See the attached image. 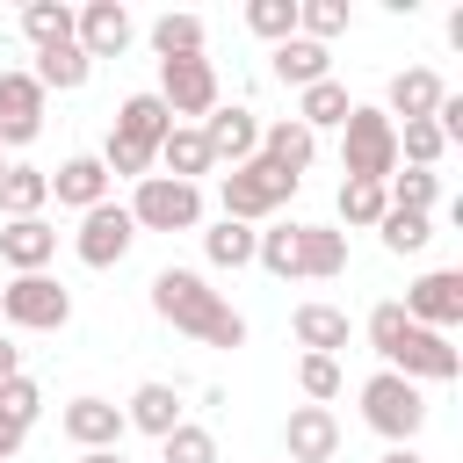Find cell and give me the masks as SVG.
I'll use <instances>...</instances> for the list:
<instances>
[{"label": "cell", "mask_w": 463, "mask_h": 463, "mask_svg": "<svg viewBox=\"0 0 463 463\" xmlns=\"http://www.w3.org/2000/svg\"><path fill=\"white\" fill-rule=\"evenodd\" d=\"M152 311L174 326V333H188V340H203V347H246V318L224 304V289H210V275H195V268H159L152 275Z\"/></svg>", "instance_id": "cell-1"}, {"label": "cell", "mask_w": 463, "mask_h": 463, "mask_svg": "<svg viewBox=\"0 0 463 463\" xmlns=\"http://www.w3.org/2000/svg\"><path fill=\"white\" fill-rule=\"evenodd\" d=\"M369 347L383 354V369H398L405 383H456L463 376V347L449 340V333H427V326H412L405 311H398V297L391 304H376L369 311Z\"/></svg>", "instance_id": "cell-2"}, {"label": "cell", "mask_w": 463, "mask_h": 463, "mask_svg": "<svg viewBox=\"0 0 463 463\" xmlns=\"http://www.w3.org/2000/svg\"><path fill=\"white\" fill-rule=\"evenodd\" d=\"M174 130V116H166V101L152 94V87H137V94H123L116 101V123H109V137H101V166H109V181H145L152 174V159H159V137Z\"/></svg>", "instance_id": "cell-3"}, {"label": "cell", "mask_w": 463, "mask_h": 463, "mask_svg": "<svg viewBox=\"0 0 463 463\" xmlns=\"http://www.w3.org/2000/svg\"><path fill=\"white\" fill-rule=\"evenodd\" d=\"M340 174L347 181H391L398 174V123L376 101H354L340 123Z\"/></svg>", "instance_id": "cell-4"}, {"label": "cell", "mask_w": 463, "mask_h": 463, "mask_svg": "<svg viewBox=\"0 0 463 463\" xmlns=\"http://www.w3.org/2000/svg\"><path fill=\"white\" fill-rule=\"evenodd\" d=\"M362 420H369V434H383L391 449H412L420 427H427V391L405 383L398 369H376V376L362 383Z\"/></svg>", "instance_id": "cell-5"}, {"label": "cell", "mask_w": 463, "mask_h": 463, "mask_svg": "<svg viewBox=\"0 0 463 463\" xmlns=\"http://www.w3.org/2000/svg\"><path fill=\"white\" fill-rule=\"evenodd\" d=\"M297 188H304V181H289L282 166H268V159L253 152L246 166H232V174L217 181V203H224V217H232V224H253V232H260V224H268Z\"/></svg>", "instance_id": "cell-6"}, {"label": "cell", "mask_w": 463, "mask_h": 463, "mask_svg": "<svg viewBox=\"0 0 463 463\" xmlns=\"http://www.w3.org/2000/svg\"><path fill=\"white\" fill-rule=\"evenodd\" d=\"M130 224L137 232H203V188L195 181H166V174H145L130 188Z\"/></svg>", "instance_id": "cell-7"}, {"label": "cell", "mask_w": 463, "mask_h": 463, "mask_svg": "<svg viewBox=\"0 0 463 463\" xmlns=\"http://www.w3.org/2000/svg\"><path fill=\"white\" fill-rule=\"evenodd\" d=\"M0 318L22 326V333H65V326H72V289H65L58 275H7Z\"/></svg>", "instance_id": "cell-8"}, {"label": "cell", "mask_w": 463, "mask_h": 463, "mask_svg": "<svg viewBox=\"0 0 463 463\" xmlns=\"http://www.w3.org/2000/svg\"><path fill=\"white\" fill-rule=\"evenodd\" d=\"M152 94L166 101V116H174V123H203V116L224 101V94H217V65H210V58H166Z\"/></svg>", "instance_id": "cell-9"}, {"label": "cell", "mask_w": 463, "mask_h": 463, "mask_svg": "<svg viewBox=\"0 0 463 463\" xmlns=\"http://www.w3.org/2000/svg\"><path fill=\"white\" fill-rule=\"evenodd\" d=\"M398 311H405L412 326H427V333H456V326H463V268H427V275H412L405 297H398Z\"/></svg>", "instance_id": "cell-10"}, {"label": "cell", "mask_w": 463, "mask_h": 463, "mask_svg": "<svg viewBox=\"0 0 463 463\" xmlns=\"http://www.w3.org/2000/svg\"><path fill=\"white\" fill-rule=\"evenodd\" d=\"M130 246H137V224H130L123 203H94V210L80 217V232H72V253H80L87 268H123Z\"/></svg>", "instance_id": "cell-11"}, {"label": "cell", "mask_w": 463, "mask_h": 463, "mask_svg": "<svg viewBox=\"0 0 463 463\" xmlns=\"http://www.w3.org/2000/svg\"><path fill=\"white\" fill-rule=\"evenodd\" d=\"M130 36H137V14H130L123 0H87V7H72V43L87 51V65H94V58H123Z\"/></svg>", "instance_id": "cell-12"}, {"label": "cell", "mask_w": 463, "mask_h": 463, "mask_svg": "<svg viewBox=\"0 0 463 463\" xmlns=\"http://www.w3.org/2000/svg\"><path fill=\"white\" fill-rule=\"evenodd\" d=\"M43 101H51V94L29 80V65H7V72H0V152L43 137Z\"/></svg>", "instance_id": "cell-13"}, {"label": "cell", "mask_w": 463, "mask_h": 463, "mask_svg": "<svg viewBox=\"0 0 463 463\" xmlns=\"http://www.w3.org/2000/svg\"><path fill=\"white\" fill-rule=\"evenodd\" d=\"M195 130H203V145H210V159H217V166H246V159L260 152V116H253L246 101H232V109L217 101Z\"/></svg>", "instance_id": "cell-14"}, {"label": "cell", "mask_w": 463, "mask_h": 463, "mask_svg": "<svg viewBox=\"0 0 463 463\" xmlns=\"http://www.w3.org/2000/svg\"><path fill=\"white\" fill-rule=\"evenodd\" d=\"M333 456H340L333 405H289V420H282V463H333Z\"/></svg>", "instance_id": "cell-15"}, {"label": "cell", "mask_w": 463, "mask_h": 463, "mask_svg": "<svg viewBox=\"0 0 463 463\" xmlns=\"http://www.w3.org/2000/svg\"><path fill=\"white\" fill-rule=\"evenodd\" d=\"M58 434H65L72 449H123L130 427H123V405H116V398H94V391H87V398H72V405L58 412Z\"/></svg>", "instance_id": "cell-16"}, {"label": "cell", "mask_w": 463, "mask_h": 463, "mask_svg": "<svg viewBox=\"0 0 463 463\" xmlns=\"http://www.w3.org/2000/svg\"><path fill=\"white\" fill-rule=\"evenodd\" d=\"M0 260H7L14 275H51V260H58V224H51V217H14V224H0Z\"/></svg>", "instance_id": "cell-17"}, {"label": "cell", "mask_w": 463, "mask_h": 463, "mask_svg": "<svg viewBox=\"0 0 463 463\" xmlns=\"http://www.w3.org/2000/svg\"><path fill=\"white\" fill-rule=\"evenodd\" d=\"M441 72L434 65H405V72H391V87H383V116L391 123H427L434 109H441Z\"/></svg>", "instance_id": "cell-18"}, {"label": "cell", "mask_w": 463, "mask_h": 463, "mask_svg": "<svg viewBox=\"0 0 463 463\" xmlns=\"http://www.w3.org/2000/svg\"><path fill=\"white\" fill-rule=\"evenodd\" d=\"M109 188H116V181H109V166H101L94 152H72V159H58V174H51V195H58L65 210H80V217H87L94 203H109Z\"/></svg>", "instance_id": "cell-19"}, {"label": "cell", "mask_w": 463, "mask_h": 463, "mask_svg": "<svg viewBox=\"0 0 463 463\" xmlns=\"http://www.w3.org/2000/svg\"><path fill=\"white\" fill-rule=\"evenodd\" d=\"M268 72L282 80V87H318V80H333V51L326 43H311V36H282L275 51H268Z\"/></svg>", "instance_id": "cell-20"}, {"label": "cell", "mask_w": 463, "mask_h": 463, "mask_svg": "<svg viewBox=\"0 0 463 463\" xmlns=\"http://www.w3.org/2000/svg\"><path fill=\"white\" fill-rule=\"evenodd\" d=\"M260 159H268V166H282L289 181H304V174H311V159H318V137H311L297 116H275V123H260Z\"/></svg>", "instance_id": "cell-21"}, {"label": "cell", "mask_w": 463, "mask_h": 463, "mask_svg": "<svg viewBox=\"0 0 463 463\" xmlns=\"http://www.w3.org/2000/svg\"><path fill=\"white\" fill-rule=\"evenodd\" d=\"M297 275L304 282L347 275V232L340 224H297Z\"/></svg>", "instance_id": "cell-22"}, {"label": "cell", "mask_w": 463, "mask_h": 463, "mask_svg": "<svg viewBox=\"0 0 463 463\" xmlns=\"http://www.w3.org/2000/svg\"><path fill=\"white\" fill-rule=\"evenodd\" d=\"M289 333H297V347H304V354H333V362H340V347H347V333H354V326H347V311H340V304H318V297H311V304H297V311H289Z\"/></svg>", "instance_id": "cell-23"}, {"label": "cell", "mask_w": 463, "mask_h": 463, "mask_svg": "<svg viewBox=\"0 0 463 463\" xmlns=\"http://www.w3.org/2000/svg\"><path fill=\"white\" fill-rule=\"evenodd\" d=\"M123 427H137V434L166 441V434L181 427V391H174V383H137V391L123 398Z\"/></svg>", "instance_id": "cell-24"}, {"label": "cell", "mask_w": 463, "mask_h": 463, "mask_svg": "<svg viewBox=\"0 0 463 463\" xmlns=\"http://www.w3.org/2000/svg\"><path fill=\"white\" fill-rule=\"evenodd\" d=\"M152 166H166V181H195V188H203V174H217V159H210V145H203L195 123H174L159 137V159Z\"/></svg>", "instance_id": "cell-25"}, {"label": "cell", "mask_w": 463, "mask_h": 463, "mask_svg": "<svg viewBox=\"0 0 463 463\" xmlns=\"http://www.w3.org/2000/svg\"><path fill=\"white\" fill-rule=\"evenodd\" d=\"M29 80H36L43 94H80V87L94 80V65H87V51H80V43H58V51H36Z\"/></svg>", "instance_id": "cell-26"}, {"label": "cell", "mask_w": 463, "mask_h": 463, "mask_svg": "<svg viewBox=\"0 0 463 463\" xmlns=\"http://www.w3.org/2000/svg\"><path fill=\"white\" fill-rule=\"evenodd\" d=\"M14 29L29 36V51H58V43H72V7L65 0H22Z\"/></svg>", "instance_id": "cell-27"}, {"label": "cell", "mask_w": 463, "mask_h": 463, "mask_svg": "<svg viewBox=\"0 0 463 463\" xmlns=\"http://www.w3.org/2000/svg\"><path fill=\"white\" fill-rule=\"evenodd\" d=\"M145 43H152L159 65H166V58H203L210 29H203V14H159V22L145 29Z\"/></svg>", "instance_id": "cell-28"}, {"label": "cell", "mask_w": 463, "mask_h": 463, "mask_svg": "<svg viewBox=\"0 0 463 463\" xmlns=\"http://www.w3.org/2000/svg\"><path fill=\"white\" fill-rule=\"evenodd\" d=\"M43 203H51V174L43 166H7V181H0V217L14 224V217H43Z\"/></svg>", "instance_id": "cell-29"}, {"label": "cell", "mask_w": 463, "mask_h": 463, "mask_svg": "<svg viewBox=\"0 0 463 463\" xmlns=\"http://www.w3.org/2000/svg\"><path fill=\"white\" fill-rule=\"evenodd\" d=\"M347 109H354V101H347V87H340V80H318V87H304V94H297V123H304L311 137H318V130H340V123H347Z\"/></svg>", "instance_id": "cell-30"}, {"label": "cell", "mask_w": 463, "mask_h": 463, "mask_svg": "<svg viewBox=\"0 0 463 463\" xmlns=\"http://www.w3.org/2000/svg\"><path fill=\"white\" fill-rule=\"evenodd\" d=\"M253 224H232V217H217V224H203V260L210 268H253Z\"/></svg>", "instance_id": "cell-31"}, {"label": "cell", "mask_w": 463, "mask_h": 463, "mask_svg": "<svg viewBox=\"0 0 463 463\" xmlns=\"http://www.w3.org/2000/svg\"><path fill=\"white\" fill-rule=\"evenodd\" d=\"M383 210H391L383 181H340V224H347V232H376Z\"/></svg>", "instance_id": "cell-32"}, {"label": "cell", "mask_w": 463, "mask_h": 463, "mask_svg": "<svg viewBox=\"0 0 463 463\" xmlns=\"http://www.w3.org/2000/svg\"><path fill=\"white\" fill-rule=\"evenodd\" d=\"M253 268H268L275 282H297V224L268 217V232L253 239Z\"/></svg>", "instance_id": "cell-33"}, {"label": "cell", "mask_w": 463, "mask_h": 463, "mask_svg": "<svg viewBox=\"0 0 463 463\" xmlns=\"http://www.w3.org/2000/svg\"><path fill=\"white\" fill-rule=\"evenodd\" d=\"M383 195H391V210H420V217H434V203H441V174L405 166V174H391V181H383Z\"/></svg>", "instance_id": "cell-34"}, {"label": "cell", "mask_w": 463, "mask_h": 463, "mask_svg": "<svg viewBox=\"0 0 463 463\" xmlns=\"http://www.w3.org/2000/svg\"><path fill=\"white\" fill-rule=\"evenodd\" d=\"M441 152H449V137L434 130V116L427 123H398V166H441Z\"/></svg>", "instance_id": "cell-35"}, {"label": "cell", "mask_w": 463, "mask_h": 463, "mask_svg": "<svg viewBox=\"0 0 463 463\" xmlns=\"http://www.w3.org/2000/svg\"><path fill=\"white\" fill-rule=\"evenodd\" d=\"M246 29L275 51L282 36H297V0H246Z\"/></svg>", "instance_id": "cell-36"}, {"label": "cell", "mask_w": 463, "mask_h": 463, "mask_svg": "<svg viewBox=\"0 0 463 463\" xmlns=\"http://www.w3.org/2000/svg\"><path fill=\"white\" fill-rule=\"evenodd\" d=\"M340 29H347V0H297V36H311V43L333 51Z\"/></svg>", "instance_id": "cell-37"}, {"label": "cell", "mask_w": 463, "mask_h": 463, "mask_svg": "<svg viewBox=\"0 0 463 463\" xmlns=\"http://www.w3.org/2000/svg\"><path fill=\"white\" fill-rule=\"evenodd\" d=\"M383 246L391 253H427V239H434V217H420V210H383Z\"/></svg>", "instance_id": "cell-38"}, {"label": "cell", "mask_w": 463, "mask_h": 463, "mask_svg": "<svg viewBox=\"0 0 463 463\" xmlns=\"http://www.w3.org/2000/svg\"><path fill=\"white\" fill-rule=\"evenodd\" d=\"M159 463H217V434L195 427V420H181V427L159 441Z\"/></svg>", "instance_id": "cell-39"}, {"label": "cell", "mask_w": 463, "mask_h": 463, "mask_svg": "<svg viewBox=\"0 0 463 463\" xmlns=\"http://www.w3.org/2000/svg\"><path fill=\"white\" fill-rule=\"evenodd\" d=\"M297 391H304V405H333L340 398V362L333 354H304L297 362Z\"/></svg>", "instance_id": "cell-40"}, {"label": "cell", "mask_w": 463, "mask_h": 463, "mask_svg": "<svg viewBox=\"0 0 463 463\" xmlns=\"http://www.w3.org/2000/svg\"><path fill=\"white\" fill-rule=\"evenodd\" d=\"M0 412H7L14 427H36V412H43V383H36V376H7V383H0Z\"/></svg>", "instance_id": "cell-41"}, {"label": "cell", "mask_w": 463, "mask_h": 463, "mask_svg": "<svg viewBox=\"0 0 463 463\" xmlns=\"http://www.w3.org/2000/svg\"><path fill=\"white\" fill-rule=\"evenodd\" d=\"M22 441H29V427H14V420L0 412V463H14V456H22Z\"/></svg>", "instance_id": "cell-42"}, {"label": "cell", "mask_w": 463, "mask_h": 463, "mask_svg": "<svg viewBox=\"0 0 463 463\" xmlns=\"http://www.w3.org/2000/svg\"><path fill=\"white\" fill-rule=\"evenodd\" d=\"M7 376H22V347H14V340H0V383H7Z\"/></svg>", "instance_id": "cell-43"}, {"label": "cell", "mask_w": 463, "mask_h": 463, "mask_svg": "<svg viewBox=\"0 0 463 463\" xmlns=\"http://www.w3.org/2000/svg\"><path fill=\"white\" fill-rule=\"evenodd\" d=\"M80 463H123V449H80Z\"/></svg>", "instance_id": "cell-44"}, {"label": "cell", "mask_w": 463, "mask_h": 463, "mask_svg": "<svg viewBox=\"0 0 463 463\" xmlns=\"http://www.w3.org/2000/svg\"><path fill=\"white\" fill-rule=\"evenodd\" d=\"M376 463H427V456H420V449H383Z\"/></svg>", "instance_id": "cell-45"}, {"label": "cell", "mask_w": 463, "mask_h": 463, "mask_svg": "<svg viewBox=\"0 0 463 463\" xmlns=\"http://www.w3.org/2000/svg\"><path fill=\"white\" fill-rule=\"evenodd\" d=\"M7 166H14V159H7V152H0V181H7Z\"/></svg>", "instance_id": "cell-46"}]
</instances>
